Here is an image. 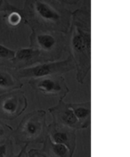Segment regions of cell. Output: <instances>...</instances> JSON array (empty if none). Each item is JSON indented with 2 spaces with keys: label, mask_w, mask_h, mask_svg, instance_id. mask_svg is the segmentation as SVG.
I'll return each instance as SVG.
<instances>
[{
  "label": "cell",
  "mask_w": 130,
  "mask_h": 157,
  "mask_svg": "<svg viewBox=\"0 0 130 157\" xmlns=\"http://www.w3.org/2000/svg\"><path fill=\"white\" fill-rule=\"evenodd\" d=\"M12 136L16 145L43 144L48 136L45 111H34L26 115Z\"/></svg>",
  "instance_id": "cell-1"
},
{
  "label": "cell",
  "mask_w": 130,
  "mask_h": 157,
  "mask_svg": "<svg viewBox=\"0 0 130 157\" xmlns=\"http://www.w3.org/2000/svg\"><path fill=\"white\" fill-rule=\"evenodd\" d=\"M27 106L24 92L13 91L4 94L0 96V118L15 120L25 111Z\"/></svg>",
  "instance_id": "cell-2"
},
{
  "label": "cell",
  "mask_w": 130,
  "mask_h": 157,
  "mask_svg": "<svg viewBox=\"0 0 130 157\" xmlns=\"http://www.w3.org/2000/svg\"><path fill=\"white\" fill-rule=\"evenodd\" d=\"M28 83L35 90L47 96H58L59 100H63L69 91L63 78L54 75L31 79Z\"/></svg>",
  "instance_id": "cell-3"
},
{
  "label": "cell",
  "mask_w": 130,
  "mask_h": 157,
  "mask_svg": "<svg viewBox=\"0 0 130 157\" xmlns=\"http://www.w3.org/2000/svg\"><path fill=\"white\" fill-rule=\"evenodd\" d=\"M68 62L41 63L27 68L15 70V74L19 79L37 78L65 72L68 69Z\"/></svg>",
  "instance_id": "cell-4"
},
{
  "label": "cell",
  "mask_w": 130,
  "mask_h": 157,
  "mask_svg": "<svg viewBox=\"0 0 130 157\" xmlns=\"http://www.w3.org/2000/svg\"><path fill=\"white\" fill-rule=\"evenodd\" d=\"M76 130L54 122L48 126V134L52 141L69 149L71 155L76 146Z\"/></svg>",
  "instance_id": "cell-5"
},
{
  "label": "cell",
  "mask_w": 130,
  "mask_h": 157,
  "mask_svg": "<svg viewBox=\"0 0 130 157\" xmlns=\"http://www.w3.org/2000/svg\"><path fill=\"white\" fill-rule=\"evenodd\" d=\"M52 116L53 122L59 123L75 130L81 129V124L69 104L59 100L58 104L48 109Z\"/></svg>",
  "instance_id": "cell-6"
},
{
  "label": "cell",
  "mask_w": 130,
  "mask_h": 157,
  "mask_svg": "<svg viewBox=\"0 0 130 157\" xmlns=\"http://www.w3.org/2000/svg\"><path fill=\"white\" fill-rule=\"evenodd\" d=\"M41 52L34 48H23L15 51L14 57L9 63L11 68L15 70L27 68L38 62Z\"/></svg>",
  "instance_id": "cell-7"
},
{
  "label": "cell",
  "mask_w": 130,
  "mask_h": 157,
  "mask_svg": "<svg viewBox=\"0 0 130 157\" xmlns=\"http://www.w3.org/2000/svg\"><path fill=\"white\" fill-rule=\"evenodd\" d=\"M23 84L15 74V70L0 64V95L22 88Z\"/></svg>",
  "instance_id": "cell-8"
},
{
  "label": "cell",
  "mask_w": 130,
  "mask_h": 157,
  "mask_svg": "<svg viewBox=\"0 0 130 157\" xmlns=\"http://www.w3.org/2000/svg\"><path fill=\"white\" fill-rule=\"evenodd\" d=\"M69 105L79 121L81 128L88 127L91 122V102L69 104Z\"/></svg>",
  "instance_id": "cell-9"
},
{
  "label": "cell",
  "mask_w": 130,
  "mask_h": 157,
  "mask_svg": "<svg viewBox=\"0 0 130 157\" xmlns=\"http://www.w3.org/2000/svg\"><path fill=\"white\" fill-rule=\"evenodd\" d=\"M30 36V47L34 48L38 50H51L55 44V39L52 35L41 33L37 31L31 30Z\"/></svg>",
  "instance_id": "cell-10"
},
{
  "label": "cell",
  "mask_w": 130,
  "mask_h": 157,
  "mask_svg": "<svg viewBox=\"0 0 130 157\" xmlns=\"http://www.w3.org/2000/svg\"><path fill=\"white\" fill-rule=\"evenodd\" d=\"M42 151L51 157H71V153L66 146L62 144H56L52 141L48 135L46 137Z\"/></svg>",
  "instance_id": "cell-11"
},
{
  "label": "cell",
  "mask_w": 130,
  "mask_h": 157,
  "mask_svg": "<svg viewBox=\"0 0 130 157\" xmlns=\"http://www.w3.org/2000/svg\"><path fill=\"white\" fill-rule=\"evenodd\" d=\"M15 51L0 44V64L7 65L15 56Z\"/></svg>",
  "instance_id": "cell-12"
},
{
  "label": "cell",
  "mask_w": 130,
  "mask_h": 157,
  "mask_svg": "<svg viewBox=\"0 0 130 157\" xmlns=\"http://www.w3.org/2000/svg\"><path fill=\"white\" fill-rule=\"evenodd\" d=\"M7 21L10 26L16 27L23 21L22 10L10 12L6 16Z\"/></svg>",
  "instance_id": "cell-13"
},
{
  "label": "cell",
  "mask_w": 130,
  "mask_h": 157,
  "mask_svg": "<svg viewBox=\"0 0 130 157\" xmlns=\"http://www.w3.org/2000/svg\"><path fill=\"white\" fill-rule=\"evenodd\" d=\"M13 145L9 138L0 141V157H10L13 153Z\"/></svg>",
  "instance_id": "cell-14"
},
{
  "label": "cell",
  "mask_w": 130,
  "mask_h": 157,
  "mask_svg": "<svg viewBox=\"0 0 130 157\" xmlns=\"http://www.w3.org/2000/svg\"><path fill=\"white\" fill-rule=\"evenodd\" d=\"M13 131L11 126L0 120V141L9 138Z\"/></svg>",
  "instance_id": "cell-15"
},
{
  "label": "cell",
  "mask_w": 130,
  "mask_h": 157,
  "mask_svg": "<svg viewBox=\"0 0 130 157\" xmlns=\"http://www.w3.org/2000/svg\"><path fill=\"white\" fill-rule=\"evenodd\" d=\"M19 10L10 4L7 1L0 0V13L3 12H11Z\"/></svg>",
  "instance_id": "cell-16"
},
{
  "label": "cell",
  "mask_w": 130,
  "mask_h": 157,
  "mask_svg": "<svg viewBox=\"0 0 130 157\" xmlns=\"http://www.w3.org/2000/svg\"><path fill=\"white\" fill-rule=\"evenodd\" d=\"M28 153V157H47L41 151L37 149H31Z\"/></svg>",
  "instance_id": "cell-17"
},
{
  "label": "cell",
  "mask_w": 130,
  "mask_h": 157,
  "mask_svg": "<svg viewBox=\"0 0 130 157\" xmlns=\"http://www.w3.org/2000/svg\"><path fill=\"white\" fill-rule=\"evenodd\" d=\"M74 44L75 48L78 50H81L84 47L83 40L81 37L80 36H77L75 37L74 41Z\"/></svg>",
  "instance_id": "cell-18"
},
{
  "label": "cell",
  "mask_w": 130,
  "mask_h": 157,
  "mask_svg": "<svg viewBox=\"0 0 130 157\" xmlns=\"http://www.w3.org/2000/svg\"><path fill=\"white\" fill-rule=\"evenodd\" d=\"M28 145V144H26L24 146L22 147L21 151L16 157H26V150Z\"/></svg>",
  "instance_id": "cell-19"
}]
</instances>
